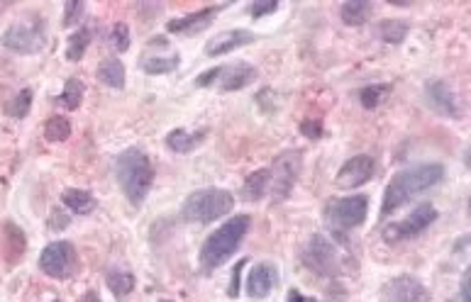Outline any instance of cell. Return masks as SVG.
Returning a JSON list of instances; mask_svg holds the SVG:
<instances>
[{
    "instance_id": "cell-1",
    "label": "cell",
    "mask_w": 471,
    "mask_h": 302,
    "mask_svg": "<svg viewBox=\"0 0 471 302\" xmlns=\"http://www.w3.org/2000/svg\"><path fill=\"white\" fill-rule=\"evenodd\" d=\"M442 178H444L442 163H420V166H411L406 171L396 173L393 181L386 186V193H383L381 217H388L396 210H401L406 203H411L413 195L434 188L437 183H442Z\"/></svg>"
},
{
    "instance_id": "cell-2",
    "label": "cell",
    "mask_w": 471,
    "mask_h": 302,
    "mask_svg": "<svg viewBox=\"0 0 471 302\" xmlns=\"http://www.w3.org/2000/svg\"><path fill=\"white\" fill-rule=\"evenodd\" d=\"M115 176L132 207H140L145 198L150 195L157 173L150 156L137 146H130L115 158Z\"/></svg>"
},
{
    "instance_id": "cell-3",
    "label": "cell",
    "mask_w": 471,
    "mask_h": 302,
    "mask_svg": "<svg viewBox=\"0 0 471 302\" xmlns=\"http://www.w3.org/2000/svg\"><path fill=\"white\" fill-rule=\"evenodd\" d=\"M249 227H252V217H249V214H234V217H230L223 227L215 229V232L206 239V244L201 247L203 270L220 268V266L239 249V244H242L244 237H247Z\"/></svg>"
},
{
    "instance_id": "cell-4",
    "label": "cell",
    "mask_w": 471,
    "mask_h": 302,
    "mask_svg": "<svg viewBox=\"0 0 471 302\" xmlns=\"http://www.w3.org/2000/svg\"><path fill=\"white\" fill-rule=\"evenodd\" d=\"M234 207V195L225 188H203L186 198L181 207V217L193 224H210L215 219L230 214Z\"/></svg>"
},
{
    "instance_id": "cell-5",
    "label": "cell",
    "mask_w": 471,
    "mask_h": 302,
    "mask_svg": "<svg viewBox=\"0 0 471 302\" xmlns=\"http://www.w3.org/2000/svg\"><path fill=\"white\" fill-rule=\"evenodd\" d=\"M369 214V198L366 195H352L342 198V200H332L325 207L327 224L335 229L337 234L347 232V229H354L364 224Z\"/></svg>"
},
{
    "instance_id": "cell-6",
    "label": "cell",
    "mask_w": 471,
    "mask_h": 302,
    "mask_svg": "<svg viewBox=\"0 0 471 302\" xmlns=\"http://www.w3.org/2000/svg\"><path fill=\"white\" fill-rule=\"evenodd\" d=\"M269 171H271V186H269L271 200H274V205L288 200L291 191H293L296 181H298L300 176V151L288 149L279 153Z\"/></svg>"
},
{
    "instance_id": "cell-7",
    "label": "cell",
    "mask_w": 471,
    "mask_h": 302,
    "mask_svg": "<svg viewBox=\"0 0 471 302\" xmlns=\"http://www.w3.org/2000/svg\"><path fill=\"white\" fill-rule=\"evenodd\" d=\"M303 263L313 273L322 275V278L340 275V254H337V247L325 234H313L310 237V242L303 249Z\"/></svg>"
},
{
    "instance_id": "cell-8",
    "label": "cell",
    "mask_w": 471,
    "mask_h": 302,
    "mask_svg": "<svg viewBox=\"0 0 471 302\" xmlns=\"http://www.w3.org/2000/svg\"><path fill=\"white\" fill-rule=\"evenodd\" d=\"M3 47L18 54H39L47 44V34H44V22H15L0 37Z\"/></svg>"
},
{
    "instance_id": "cell-9",
    "label": "cell",
    "mask_w": 471,
    "mask_h": 302,
    "mask_svg": "<svg viewBox=\"0 0 471 302\" xmlns=\"http://www.w3.org/2000/svg\"><path fill=\"white\" fill-rule=\"evenodd\" d=\"M434 219H437V210H434L430 203H423V205H418L403 222L388 224V227L383 229V239H386L388 244L403 242V239H413V237H418L420 232H425Z\"/></svg>"
},
{
    "instance_id": "cell-10",
    "label": "cell",
    "mask_w": 471,
    "mask_h": 302,
    "mask_svg": "<svg viewBox=\"0 0 471 302\" xmlns=\"http://www.w3.org/2000/svg\"><path fill=\"white\" fill-rule=\"evenodd\" d=\"M39 268L49 278H69L76 268V249L71 242H52L39 256Z\"/></svg>"
},
{
    "instance_id": "cell-11",
    "label": "cell",
    "mask_w": 471,
    "mask_h": 302,
    "mask_svg": "<svg viewBox=\"0 0 471 302\" xmlns=\"http://www.w3.org/2000/svg\"><path fill=\"white\" fill-rule=\"evenodd\" d=\"M381 302H430V293L413 275H396L383 283Z\"/></svg>"
},
{
    "instance_id": "cell-12",
    "label": "cell",
    "mask_w": 471,
    "mask_h": 302,
    "mask_svg": "<svg viewBox=\"0 0 471 302\" xmlns=\"http://www.w3.org/2000/svg\"><path fill=\"white\" fill-rule=\"evenodd\" d=\"M373 171H376L373 156H369V153L352 156L350 161L340 168V173H337V178H335V186L342 188V191H354V188H359L371 181Z\"/></svg>"
},
{
    "instance_id": "cell-13",
    "label": "cell",
    "mask_w": 471,
    "mask_h": 302,
    "mask_svg": "<svg viewBox=\"0 0 471 302\" xmlns=\"http://www.w3.org/2000/svg\"><path fill=\"white\" fill-rule=\"evenodd\" d=\"M425 98H427V105L432 107L434 112L449 117V120H459L462 117V107H459L457 93L449 88L444 81L432 78L425 83Z\"/></svg>"
},
{
    "instance_id": "cell-14",
    "label": "cell",
    "mask_w": 471,
    "mask_h": 302,
    "mask_svg": "<svg viewBox=\"0 0 471 302\" xmlns=\"http://www.w3.org/2000/svg\"><path fill=\"white\" fill-rule=\"evenodd\" d=\"M254 32L249 29H227V32H220L218 37H213L206 44V54L208 56H225V54H232L234 49L239 47H247V44L254 42Z\"/></svg>"
},
{
    "instance_id": "cell-15",
    "label": "cell",
    "mask_w": 471,
    "mask_h": 302,
    "mask_svg": "<svg viewBox=\"0 0 471 302\" xmlns=\"http://www.w3.org/2000/svg\"><path fill=\"white\" fill-rule=\"evenodd\" d=\"M254 81H257V69L244 64V61H239V64H232V66H223L218 85H220V90H225V93H232V90L247 88V85L254 83Z\"/></svg>"
},
{
    "instance_id": "cell-16",
    "label": "cell",
    "mask_w": 471,
    "mask_h": 302,
    "mask_svg": "<svg viewBox=\"0 0 471 302\" xmlns=\"http://www.w3.org/2000/svg\"><path fill=\"white\" fill-rule=\"evenodd\" d=\"M279 283V270L274 263H257L247 275V293L252 298H266Z\"/></svg>"
},
{
    "instance_id": "cell-17",
    "label": "cell",
    "mask_w": 471,
    "mask_h": 302,
    "mask_svg": "<svg viewBox=\"0 0 471 302\" xmlns=\"http://www.w3.org/2000/svg\"><path fill=\"white\" fill-rule=\"evenodd\" d=\"M215 15H218V8H215V5H210V8H203V10H198V13L186 15V18L168 20L166 29H168V32H173V34H196V32L206 29L208 25L213 22Z\"/></svg>"
},
{
    "instance_id": "cell-18",
    "label": "cell",
    "mask_w": 471,
    "mask_h": 302,
    "mask_svg": "<svg viewBox=\"0 0 471 302\" xmlns=\"http://www.w3.org/2000/svg\"><path fill=\"white\" fill-rule=\"evenodd\" d=\"M269 186H271L269 168H259V171L249 173L247 181H244V186H242V200H247V203L262 200L266 195V191H269Z\"/></svg>"
},
{
    "instance_id": "cell-19",
    "label": "cell",
    "mask_w": 471,
    "mask_h": 302,
    "mask_svg": "<svg viewBox=\"0 0 471 302\" xmlns=\"http://www.w3.org/2000/svg\"><path fill=\"white\" fill-rule=\"evenodd\" d=\"M206 137V130L201 132H188V130H171L166 135V146L173 153H191Z\"/></svg>"
},
{
    "instance_id": "cell-20",
    "label": "cell",
    "mask_w": 471,
    "mask_h": 302,
    "mask_svg": "<svg viewBox=\"0 0 471 302\" xmlns=\"http://www.w3.org/2000/svg\"><path fill=\"white\" fill-rule=\"evenodd\" d=\"M61 203L71 210L74 214H88L95 210V198L93 193L88 191H81V188H69V191L61 193Z\"/></svg>"
},
{
    "instance_id": "cell-21",
    "label": "cell",
    "mask_w": 471,
    "mask_h": 302,
    "mask_svg": "<svg viewBox=\"0 0 471 302\" xmlns=\"http://www.w3.org/2000/svg\"><path fill=\"white\" fill-rule=\"evenodd\" d=\"M98 81L107 88H122L125 85V64L120 59H105L98 66Z\"/></svg>"
},
{
    "instance_id": "cell-22",
    "label": "cell",
    "mask_w": 471,
    "mask_h": 302,
    "mask_svg": "<svg viewBox=\"0 0 471 302\" xmlns=\"http://www.w3.org/2000/svg\"><path fill=\"white\" fill-rule=\"evenodd\" d=\"M105 283H107V288H110V293L115 295V298H127V295L135 290V275H132L130 270L112 268V270H107Z\"/></svg>"
},
{
    "instance_id": "cell-23",
    "label": "cell",
    "mask_w": 471,
    "mask_h": 302,
    "mask_svg": "<svg viewBox=\"0 0 471 302\" xmlns=\"http://www.w3.org/2000/svg\"><path fill=\"white\" fill-rule=\"evenodd\" d=\"M178 64H181V56L178 54H171V56H145V59L140 61L142 71L150 76H161V74H171V71L178 69Z\"/></svg>"
},
{
    "instance_id": "cell-24",
    "label": "cell",
    "mask_w": 471,
    "mask_h": 302,
    "mask_svg": "<svg viewBox=\"0 0 471 302\" xmlns=\"http://www.w3.org/2000/svg\"><path fill=\"white\" fill-rule=\"evenodd\" d=\"M342 22L350 25V27H359V25H364L369 20V15H371V3H366V0H350V3L342 5Z\"/></svg>"
},
{
    "instance_id": "cell-25",
    "label": "cell",
    "mask_w": 471,
    "mask_h": 302,
    "mask_svg": "<svg viewBox=\"0 0 471 302\" xmlns=\"http://www.w3.org/2000/svg\"><path fill=\"white\" fill-rule=\"evenodd\" d=\"M91 44V32L86 27L76 29L74 34L69 37V44H66V59L71 61V64H76V61L84 59L86 49H88Z\"/></svg>"
},
{
    "instance_id": "cell-26",
    "label": "cell",
    "mask_w": 471,
    "mask_h": 302,
    "mask_svg": "<svg viewBox=\"0 0 471 302\" xmlns=\"http://www.w3.org/2000/svg\"><path fill=\"white\" fill-rule=\"evenodd\" d=\"M44 137H47V142H66L71 137L69 120L61 117V115L49 117L47 125H44Z\"/></svg>"
},
{
    "instance_id": "cell-27",
    "label": "cell",
    "mask_w": 471,
    "mask_h": 302,
    "mask_svg": "<svg viewBox=\"0 0 471 302\" xmlns=\"http://www.w3.org/2000/svg\"><path fill=\"white\" fill-rule=\"evenodd\" d=\"M388 93H391V85H366V88L359 90V102L366 107V110H373V107H378L383 100L388 98Z\"/></svg>"
},
{
    "instance_id": "cell-28",
    "label": "cell",
    "mask_w": 471,
    "mask_h": 302,
    "mask_svg": "<svg viewBox=\"0 0 471 302\" xmlns=\"http://www.w3.org/2000/svg\"><path fill=\"white\" fill-rule=\"evenodd\" d=\"M408 37V25L403 20H383L381 22V39L386 44H401Z\"/></svg>"
},
{
    "instance_id": "cell-29",
    "label": "cell",
    "mask_w": 471,
    "mask_h": 302,
    "mask_svg": "<svg viewBox=\"0 0 471 302\" xmlns=\"http://www.w3.org/2000/svg\"><path fill=\"white\" fill-rule=\"evenodd\" d=\"M84 83H81L79 78H69L64 85V93H61L59 102L66 107V110H76V107L81 105V100H84Z\"/></svg>"
},
{
    "instance_id": "cell-30",
    "label": "cell",
    "mask_w": 471,
    "mask_h": 302,
    "mask_svg": "<svg viewBox=\"0 0 471 302\" xmlns=\"http://www.w3.org/2000/svg\"><path fill=\"white\" fill-rule=\"evenodd\" d=\"M29 107H32V90L25 88V90H20V93L13 98V102L8 105V112L13 117H18V120H22V117L29 112Z\"/></svg>"
},
{
    "instance_id": "cell-31",
    "label": "cell",
    "mask_w": 471,
    "mask_h": 302,
    "mask_svg": "<svg viewBox=\"0 0 471 302\" xmlns=\"http://www.w3.org/2000/svg\"><path fill=\"white\" fill-rule=\"evenodd\" d=\"M84 13H86L84 0H69V3L64 5V18H61V25H64V27H74L76 22H81Z\"/></svg>"
},
{
    "instance_id": "cell-32",
    "label": "cell",
    "mask_w": 471,
    "mask_h": 302,
    "mask_svg": "<svg viewBox=\"0 0 471 302\" xmlns=\"http://www.w3.org/2000/svg\"><path fill=\"white\" fill-rule=\"evenodd\" d=\"M110 44H112V49L115 51H127L130 49V27H127L125 22H117V25H112V29H110Z\"/></svg>"
},
{
    "instance_id": "cell-33",
    "label": "cell",
    "mask_w": 471,
    "mask_h": 302,
    "mask_svg": "<svg viewBox=\"0 0 471 302\" xmlns=\"http://www.w3.org/2000/svg\"><path fill=\"white\" fill-rule=\"evenodd\" d=\"M220 71H223V66H215V69L203 71V74L196 78V85H198V88H208V85L218 83V78H220Z\"/></svg>"
},
{
    "instance_id": "cell-34",
    "label": "cell",
    "mask_w": 471,
    "mask_h": 302,
    "mask_svg": "<svg viewBox=\"0 0 471 302\" xmlns=\"http://www.w3.org/2000/svg\"><path fill=\"white\" fill-rule=\"evenodd\" d=\"M247 266V261H239L237 266H234L232 270V278H230V285H227V295L230 298H237L239 295V278H242V268Z\"/></svg>"
},
{
    "instance_id": "cell-35",
    "label": "cell",
    "mask_w": 471,
    "mask_h": 302,
    "mask_svg": "<svg viewBox=\"0 0 471 302\" xmlns=\"http://www.w3.org/2000/svg\"><path fill=\"white\" fill-rule=\"evenodd\" d=\"M276 10H279V3H276V0H269V3H254L252 8H249V13H252L254 20H259V18H264V15L276 13Z\"/></svg>"
},
{
    "instance_id": "cell-36",
    "label": "cell",
    "mask_w": 471,
    "mask_h": 302,
    "mask_svg": "<svg viewBox=\"0 0 471 302\" xmlns=\"http://www.w3.org/2000/svg\"><path fill=\"white\" fill-rule=\"evenodd\" d=\"M300 132H303V137H308V139H317V137L322 135V122L320 120H303L300 122Z\"/></svg>"
},
{
    "instance_id": "cell-37",
    "label": "cell",
    "mask_w": 471,
    "mask_h": 302,
    "mask_svg": "<svg viewBox=\"0 0 471 302\" xmlns=\"http://www.w3.org/2000/svg\"><path fill=\"white\" fill-rule=\"evenodd\" d=\"M69 227V217H66L64 212H59V210H54L52 212V229H64Z\"/></svg>"
},
{
    "instance_id": "cell-38",
    "label": "cell",
    "mask_w": 471,
    "mask_h": 302,
    "mask_svg": "<svg viewBox=\"0 0 471 302\" xmlns=\"http://www.w3.org/2000/svg\"><path fill=\"white\" fill-rule=\"evenodd\" d=\"M459 298H462V302H469V270L464 273V278H462V290H459Z\"/></svg>"
},
{
    "instance_id": "cell-39",
    "label": "cell",
    "mask_w": 471,
    "mask_h": 302,
    "mask_svg": "<svg viewBox=\"0 0 471 302\" xmlns=\"http://www.w3.org/2000/svg\"><path fill=\"white\" fill-rule=\"evenodd\" d=\"M286 302H305V298L298 293V290H288V298H286Z\"/></svg>"
},
{
    "instance_id": "cell-40",
    "label": "cell",
    "mask_w": 471,
    "mask_h": 302,
    "mask_svg": "<svg viewBox=\"0 0 471 302\" xmlns=\"http://www.w3.org/2000/svg\"><path fill=\"white\" fill-rule=\"evenodd\" d=\"M84 302H100V298L93 293V290H88V293H86V298H84Z\"/></svg>"
},
{
    "instance_id": "cell-41",
    "label": "cell",
    "mask_w": 471,
    "mask_h": 302,
    "mask_svg": "<svg viewBox=\"0 0 471 302\" xmlns=\"http://www.w3.org/2000/svg\"><path fill=\"white\" fill-rule=\"evenodd\" d=\"M159 302H171V300H159Z\"/></svg>"
}]
</instances>
